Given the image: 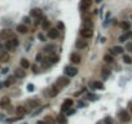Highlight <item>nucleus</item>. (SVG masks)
Here are the masks:
<instances>
[{"label": "nucleus", "mask_w": 132, "mask_h": 124, "mask_svg": "<svg viewBox=\"0 0 132 124\" xmlns=\"http://www.w3.org/2000/svg\"><path fill=\"white\" fill-rule=\"evenodd\" d=\"M60 90H61V88L58 87V85H56V84H53L51 88H48V89L45 90L47 92V96L48 97H51V98H53V97H56L57 94L60 93Z\"/></svg>", "instance_id": "obj_1"}, {"label": "nucleus", "mask_w": 132, "mask_h": 124, "mask_svg": "<svg viewBox=\"0 0 132 124\" xmlns=\"http://www.w3.org/2000/svg\"><path fill=\"white\" fill-rule=\"evenodd\" d=\"M13 36H14V34L10 28H4V30L0 31V39H3V40H9Z\"/></svg>", "instance_id": "obj_2"}, {"label": "nucleus", "mask_w": 132, "mask_h": 124, "mask_svg": "<svg viewBox=\"0 0 132 124\" xmlns=\"http://www.w3.org/2000/svg\"><path fill=\"white\" fill-rule=\"evenodd\" d=\"M91 7H92V0H82L80 1V12L83 14H85Z\"/></svg>", "instance_id": "obj_3"}, {"label": "nucleus", "mask_w": 132, "mask_h": 124, "mask_svg": "<svg viewBox=\"0 0 132 124\" xmlns=\"http://www.w3.org/2000/svg\"><path fill=\"white\" fill-rule=\"evenodd\" d=\"M83 27H84V28H93L92 16H89V14H84V16H83Z\"/></svg>", "instance_id": "obj_4"}, {"label": "nucleus", "mask_w": 132, "mask_h": 124, "mask_svg": "<svg viewBox=\"0 0 132 124\" xmlns=\"http://www.w3.org/2000/svg\"><path fill=\"white\" fill-rule=\"evenodd\" d=\"M69 83H70V80H69V78H67V76H61V78H58V79H57V81L54 83V84L58 85V87L62 89V88L67 87V85H69Z\"/></svg>", "instance_id": "obj_5"}, {"label": "nucleus", "mask_w": 132, "mask_h": 124, "mask_svg": "<svg viewBox=\"0 0 132 124\" xmlns=\"http://www.w3.org/2000/svg\"><path fill=\"white\" fill-rule=\"evenodd\" d=\"M119 119H120V121H123V123H128L129 120H131V115L128 114V111L126 110H120L118 114Z\"/></svg>", "instance_id": "obj_6"}, {"label": "nucleus", "mask_w": 132, "mask_h": 124, "mask_svg": "<svg viewBox=\"0 0 132 124\" xmlns=\"http://www.w3.org/2000/svg\"><path fill=\"white\" fill-rule=\"evenodd\" d=\"M64 72L66 74V76L69 78V76H75V75L78 74V69L76 67H72V66H66L64 69Z\"/></svg>", "instance_id": "obj_7"}, {"label": "nucleus", "mask_w": 132, "mask_h": 124, "mask_svg": "<svg viewBox=\"0 0 132 124\" xmlns=\"http://www.w3.org/2000/svg\"><path fill=\"white\" fill-rule=\"evenodd\" d=\"M80 36H82L83 39H89L93 36V30L92 28H84L83 27L82 30H80Z\"/></svg>", "instance_id": "obj_8"}, {"label": "nucleus", "mask_w": 132, "mask_h": 124, "mask_svg": "<svg viewBox=\"0 0 132 124\" xmlns=\"http://www.w3.org/2000/svg\"><path fill=\"white\" fill-rule=\"evenodd\" d=\"M72 103H74L72 98H66V100L64 101V105L61 106V111H62V112H66V111L72 106Z\"/></svg>", "instance_id": "obj_9"}, {"label": "nucleus", "mask_w": 132, "mask_h": 124, "mask_svg": "<svg viewBox=\"0 0 132 124\" xmlns=\"http://www.w3.org/2000/svg\"><path fill=\"white\" fill-rule=\"evenodd\" d=\"M47 35H48V38H51V39H57L60 36V32H58L57 28H49Z\"/></svg>", "instance_id": "obj_10"}, {"label": "nucleus", "mask_w": 132, "mask_h": 124, "mask_svg": "<svg viewBox=\"0 0 132 124\" xmlns=\"http://www.w3.org/2000/svg\"><path fill=\"white\" fill-rule=\"evenodd\" d=\"M27 105L30 108H35L38 107V106H40V101L38 100V98H31V100L27 101Z\"/></svg>", "instance_id": "obj_11"}, {"label": "nucleus", "mask_w": 132, "mask_h": 124, "mask_svg": "<svg viewBox=\"0 0 132 124\" xmlns=\"http://www.w3.org/2000/svg\"><path fill=\"white\" fill-rule=\"evenodd\" d=\"M70 61H71V63H74V65H79L80 62H82V58H80V56L78 53H72L71 56H70Z\"/></svg>", "instance_id": "obj_12"}, {"label": "nucleus", "mask_w": 132, "mask_h": 124, "mask_svg": "<svg viewBox=\"0 0 132 124\" xmlns=\"http://www.w3.org/2000/svg\"><path fill=\"white\" fill-rule=\"evenodd\" d=\"M123 50L124 49L122 48V46L116 45V46H113V48L110 49V54L111 56H114V54H120V53H123Z\"/></svg>", "instance_id": "obj_13"}, {"label": "nucleus", "mask_w": 132, "mask_h": 124, "mask_svg": "<svg viewBox=\"0 0 132 124\" xmlns=\"http://www.w3.org/2000/svg\"><path fill=\"white\" fill-rule=\"evenodd\" d=\"M75 46H76L78 49H83L87 46V41H85V39H79V40H76V43H75Z\"/></svg>", "instance_id": "obj_14"}, {"label": "nucleus", "mask_w": 132, "mask_h": 124, "mask_svg": "<svg viewBox=\"0 0 132 124\" xmlns=\"http://www.w3.org/2000/svg\"><path fill=\"white\" fill-rule=\"evenodd\" d=\"M16 114H17V116H23L26 114V107L25 106H17L16 107Z\"/></svg>", "instance_id": "obj_15"}, {"label": "nucleus", "mask_w": 132, "mask_h": 124, "mask_svg": "<svg viewBox=\"0 0 132 124\" xmlns=\"http://www.w3.org/2000/svg\"><path fill=\"white\" fill-rule=\"evenodd\" d=\"M91 88H93V89H104V84L101 81H92L89 84Z\"/></svg>", "instance_id": "obj_16"}, {"label": "nucleus", "mask_w": 132, "mask_h": 124, "mask_svg": "<svg viewBox=\"0 0 132 124\" xmlns=\"http://www.w3.org/2000/svg\"><path fill=\"white\" fill-rule=\"evenodd\" d=\"M14 76L16 78H25L26 76V72H25V70L23 69H16V71H14Z\"/></svg>", "instance_id": "obj_17"}, {"label": "nucleus", "mask_w": 132, "mask_h": 124, "mask_svg": "<svg viewBox=\"0 0 132 124\" xmlns=\"http://www.w3.org/2000/svg\"><path fill=\"white\" fill-rule=\"evenodd\" d=\"M10 103V98L8 97V96H5V97H3L1 100H0V107H5V106H8Z\"/></svg>", "instance_id": "obj_18"}, {"label": "nucleus", "mask_w": 132, "mask_h": 124, "mask_svg": "<svg viewBox=\"0 0 132 124\" xmlns=\"http://www.w3.org/2000/svg\"><path fill=\"white\" fill-rule=\"evenodd\" d=\"M16 30H17V32H20V34H26L28 31V28H27V26H26V25H22V23H21V25L17 26Z\"/></svg>", "instance_id": "obj_19"}, {"label": "nucleus", "mask_w": 132, "mask_h": 124, "mask_svg": "<svg viewBox=\"0 0 132 124\" xmlns=\"http://www.w3.org/2000/svg\"><path fill=\"white\" fill-rule=\"evenodd\" d=\"M129 38H132V32H126V34H123V35L119 36L118 40L120 41V43H123V41H127Z\"/></svg>", "instance_id": "obj_20"}, {"label": "nucleus", "mask_w": 132, "mask_h": 124, "mask_svg": "<svg viewBox=\"0 0 132 124\" xmlns=\"http://www.w3.org/2000/svg\"><path fill=\"white\" fill-rule=\"evenodd\" d=\"M30 16H31V17H36V18L40 17V16H41V9H39V8H34V9L30 12Z\"/></svg>", "instance_id": "obj_21"}, {"label": "nucleus", "mask_w": 132, "mask_h": 124, "mask_svg": "<svg viewBox=\"0 0 132 124\" xmlns=\"http://www.w3.org/2000/svg\"><path fill=\"white\" fill-rule=\"evenodd\" d=\"M14 83H16V76H9L7 80H5L4 87H10V85H13Z\"/></svg>", "instance_id": "obj_22"}, {"label": "nucleus", "mask_w": 132, "mask_h": 124, "mask_svg": "<svg viewBox=\"0 0 132 124\" xmlns=\"http://www.w3.org/2000/svg\"><path fill=\"white\" fill-rule=\"evenodd\" d=\"M20 65H21V67H22L23 70H26V69H28V67H30V62H28V59H26V58L21 59Z\"/></svg>", "instance_id": "obj_23"}, {"label": "nucleus", "mask_w": 132, "mask_h": 124, "mask_svg": "<svg viewBox=\"0 0 132 124\" xmlns=\"http://www.w3.org/2000/svg\"><path fill=\"white\" fill-rule=\"evenodd\" d=\"M101 76H102V79H108V78L110 76V70L104 67V69L101 70Z\"/></svg>", "instance_id": "obj_24"}, {"label": "nucleus", "mask_w": 132, "mask_h": 124, "mask_svg": "<svg viewBox=\"0 0 132 124\" xmlns=\"http://www.w3.org/2000/svg\"><path fill=\"white\" fill-rule=\"evenodd\" d=\"M104 61L108 62V63H114V56H111L110 53L105 54V56H104Z\"/></svg>", "instance_id": "obj_25"}, {"label": "nucleus", "mask_w": 132, "mask_h": 124, "mask_svg": "<svg viewBox=\"0 0 132 124\" xmlns=\"http://www.w3.org/2000/svg\"><path fill=\"white\" fill-rule=\"evenodd\" d=\"M57 121H58L60 124H67V119H66V116H65L64 114H60L58 118H57Z\"/></svg>", "instance_id": "obj_26"}, {"label": "nucleus", "mask_w": 132, "mask_h": 124, "mask_svg": "<svg viewBox=\"0 0 132 124\" xmlns=\"http://www.w3.org/2000/svg\"><path fill=\"white\" fill-rule=\"evenodd\" d=\"M120 27H122V30H123V31H128V30H129V27H131V25H129V22L124 21V22H122V23H120Z\"/></svg>", "instance_id": "obj_27"}, {"label": "nucleus", "mask_w": 132, "mask_h": 124, "mask_svg": "<svg viewBox=\"0 0 132 124\" xmlns=\"http://www.w3.org/2000/svg\"><path fill=\"white\" fill-rule=\"evenodd\" d=\"M44 121H45L47 124H56V120H54V118H52V116H45L44 118Z\"/></svg>", "instance_id": "obj_28"}, {"label": "nucleus", "mask_w": 132, "mask_h": 124, "mask_svg": "<svg viewBox=\"0 0 132 124\" xmlns=\"http://www.w3.org/2000/svg\"><path fill=\"white\" fill-rule=\"evenodd\" d=\"M41 27H43L44 30H49V28H51V21L44 19V21H43V23H41Z\"/></svg>", "instance_id": "obj_29"}, {"label": "nucleus", "mask_w": 132, "mask_h": 124, "mask_svg": "<svg viewBox=\"0 0 132 124\" xmlns=\"http://www.w3.org/2000/svg\"><path fill=\"white\" fill-rule=\"evenodd\" d=\"M123 62L127 65H131L132 63V58L128 56V54H123Z\"/></svg>", "instance_id": "obj_30"}, {"label": "nucleus", "mask_w": 132, "mask_h": 124, "mask_svg": "<svg viewBox=\"0 0 132 124\" xmlns=\"http://www.w3.org/2000/svg\"><path fill=\"white\" fill-rule=\"evenodd\" d=\"M5 48H7L8 50H13V49H14V48H13V45H12V41H10V39L5 41Z\"/></svg>", "instance_id": "obj_31"}, {"label": "nucleus", "mask_w": 132, "mask_h": 124, "mask_svg": "<svg viewBox=\"0 0 132 124\" xmlns=\"http://www.w3.org/2000/svg\"><path fill=\"white\" fill-rule=\"evenodd\" d=\"M10 41H12V45H13V48L16 49V48L18 46V39L16 38V36H13V38L10 39Z\"/></svg>", "instance_id": "obj_32"}, {"label": "nucleus", "mask_w": 132, "mask_h": 124, "mask_svg": "<svg viewBox=\"0 0 132 124\" xmlns=\"http://www.w3.org/2000/svg\"><path fill=\"white\" fill-rule=\"evenodd\" d=\"M104 124H114L113 119H111V116H106L105 119H104Z\"/></svg>", "instance_id": "obj_33"}, {"label": "nucleus", "mask_w": 132, "mask_h": 124, "mask_svg": "<svg viewBox=\"0 0 132 124\" xmlns=\"http://www.w3.org/2000/svg\"><path fill=\"white\" fill-rule=\"evenodd\" d=\"M126 49H127L128 52H132V41H128V43H127Z\"/></svg>", "instance_id": "obj_34"}, {"label": "nucleus", "mask_w": 132, "mask_h": 124, "mask_svg": "<svg viewBox=\"0 0 132 124\" xmlns=\"http://www.w3.org/2000/svg\"><path fill=\"white\" fill-rule=\"evenodd\" d=\"M35 59H36V62H41V59H43V56H41V53H38V54H36Z\"/></svg>", "instance_id": "obj_35"}, {"label": "nucleus", "mask_w": 132, "mask_h": 124, "mask_svg": "<svg viewBox=\"0 0 132 124\" xmlns=\"http://www.w3.org/2000/svg\"><path fill=\"white\" fill-rule=\"evenodd\" d=\"M30 22H31L30 17H23V25H28Z\"/></svg>", "instance_id": "obj_36"}, {"label": "nucleus", "mask_w": 132, "mask_h": 124, "mask_svg": "<svg viewBox=\"0 0 132 124\" xmlns=\"http://www.w3.org/2000/svg\"><path fill=\"white\" fill-rule=\"evenodd\" d=\"M74 112H75V110H74V108H71V107H70L69 110L66 111V115H72Z\"/></svg>", "instance_id": "obj_37"}, {"label": "nucleus", "mask_w": 132, "mask_h": 124, "mask_svg": "<svg viewBox=\"0 0 132 124\" xmlns=\"http://www.w3.org/2000/svg\"><path fill=\"white\" fill-rule=\"evenodd\" d=\"M38 38H39V40L45 41V38H44V35H43V34H39V35H38Z\"/></svg>", "instance_id": "obj_38"}, {"label": "nucleus", "mask_w": 132, "mask_h": 124, "mask_svg": "<svg viewBox=\"0 0 132 124\" xmlns=\"http://www.w3.org/2000/svg\"><path fill=\"white\" fill-rule=\"evenodd\" d=\"M53 48H54L53 45H47V46H45V50H52Z\"/></svg>", "instance_id": "obj_39"}, {"label": "nucleus", "mask_w": 132, "mask_h": 124, "mask_svg": "<svg viewBox=\"0 0 132 124\" xmlns=\"http://www.w3.org/2000/svg\"><path fill=\"white\" fill-rule=\"evenodd\" d=\"M27 90H34V85L32 84H28L27 85Z\"/></svg>", "instance_id": "obj_40"}, {"label": "nucleus", "mask_w": 132, "mask_h": 124, "mask_svg": "<svg viewBox=\"0 0 132 124\" xmlns=\"http://www.w3.org/2000/svg\"><path fill=\"white\" fill-rule=\"evenodd\" d=\"M32 71L35 72V74H38V67H36V65H34V66H32Z\"/></svg>", "instance_id": "obj_41"}, {"label": "nucleus", "mask_w": 132, "mask_h": 124, "mask_svg": "<svg viewBox=\"0 0 132 124\" xmlns=\"http://www.w3.org/2000/svg\"><path fill=\"white\" fill-rule=\"evenodd\" d=\"M57 26H58V28H61V30L65 27V26H64V23H62V22H58V25H57Z\"/></svg>", "instance_id": "obj_42"}, {"label": "nucleus", "mask_w": 132, "mask_h": 124, "mask_svg": "<svg viewBox=\"0 0 132 124\" xmlns=\"http://www.w3.org/2000/svg\"><path fill=\"white\" fill-rule=\"evenodd\" d=\"M87 98H89V100H96V96H91V94H88Z\"/></svg>", "instance_id": "obj_43"}, {"label": "nucleus", "mask_w": 132, "mask_h": 124, "mask_svg": "<svg viewBox=\"0 0 132 124\" xmlns=\"http://www.w3.org/2000/svg\"><path fill=\"white\" fill-rule=\"evenodd\" d=\"M52 61H53V63H54V62H57V61H58V57H53V58H52Z\"/></svg>", "instance_id": "obj_44"}, {"label": "nucleus", "mask_w": 132, "mask_h": 124, "mask_svg": "<svg viewBox=\"0 0 132 124\" xmlns=\"http://www.w3.org/2000/svg\"><path fill=\"white\" fill-rule=\"evenodd\" d=\"M8 71V69H7V67H5V69H3V71H1V74H5V72H7Z\"/></svg>", "instance_id": "obj_45"}, {"label": "nucleus", "mask_w": 132, "mask_h": 124, "mask_svg": "<svg viewBox=\"0 0 132 124\" xmlns=\"http://www.w3.org/2000/svg\"><path fill=\"white\" fill-rule=\"evenodd\" d=\"M36 124H47V123H45V121L43 120V121H38V123H36Z\"/></svg>", "instance_id": "obj_46"}, {"label": "nucleus", "mask_w": 132, "mask_h": 124, "mask_svg": "<svg viewBox=\"0 0 132 124\" xmlns=\"http://www.w3.org/2000/svg\"><path fill=\"white\" fill-rule=\"evenodd\" d=\"M3 49H4V45H3L1 43H0V50H3Z\"/></svg>", "instance_id": "obj_47"}, {"label": "nucleus", "mask_w": 132, "mask_h": 124, "mask_svg": "<svg viewBox=\"0 0 132 124\" xmlns=\"http://www.w3.org/2000/svg\"><path fill=\"white\" fill-rule=\"evenodd\" d=\"M129 112L132 114V103H131V105H129Z\"/></svg>", "instance_id": "obj_48"}, {"label": "nucleus", "mask_w": 132, "mask_h": 124, "mask_svg": "<svg viewBox=\"0 0 132 124\" xmlns=\"http://www.w3.org/2000/svg\"><path fill=\"white\" fill-rule=\"evenodd\" d=\"M131 19H132V14H131Z\"/></svg>", "instance_id": "obj_49"}, {"label": "nucleus", "mask_w": 132, "mask_h": 124, "mask_svg": "<svg viewBox=\"0 0 132 124\" xmlns=\"http://www.w3.org/2000/svg\"><path fill=\"white\" fill-rule=\"evenodd\" d=\"M98 124H102V123H98Z\"/></svg>", "instance_id": "obj_50"}, {"label": "nucleus", "mask_w": 132, "mask_h": 124, "mask_svg": "<svg viewBox=\"0 0 132 124\" xmlns=\"http://www.w3.org/2000/svg\"><path fill=\"white\" fill-rule=\"evenodd\" d=\"M0 59H1V58H0Z\"/></svg>", "instance_id": "obj_51"}]
</instances>
